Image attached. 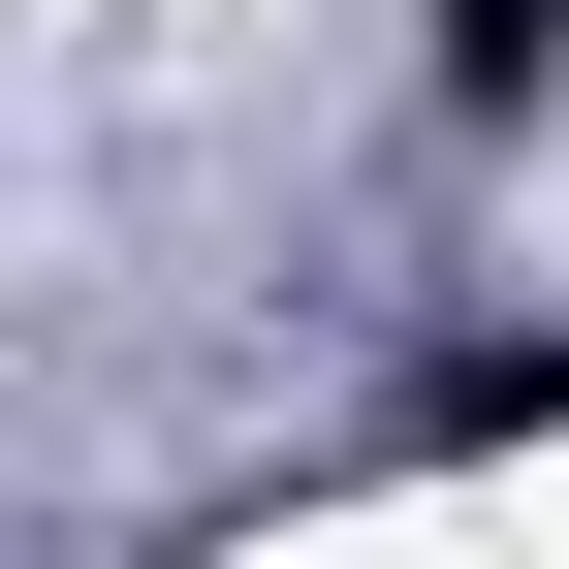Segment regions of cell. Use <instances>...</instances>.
Returning <instances> with one entry per match:
<instances>
[{
    "label": "cell",
    "instance_id": "6da1fadb",
    "mask_svg": "<svg viewBox=\"0 0 569 569\" xmlns=\"http://www.w3.org/2000/svg\"><path fill=\"white\" fill-rule=\"evenodd\" d=\"M411 63H443V127H538V96H569V0H443Z\"/></svg>",
    "mask_w": 569,
    "mask_h": 569
}]
</instances>
